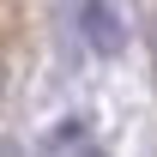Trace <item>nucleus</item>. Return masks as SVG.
Segmentation results:
<instances>
[{"mask_svg": "<svg viewBox=\"0 0 157 157\" xmlns=\"http://www.w3.org/2000/svg\"><path fill=\"white\" fill-rule=\"evenodd\" d=\"M78 36L91 42L97 55H121V42H127L121 6H115V0H78Z\"/></svg>", "mask_w": 157, "mask_h": 157, "instance_id": "obj_1", "label": "nucleus"}, {"mask_svg": "<svg viewBox=\"0 0 157 157\" xmlns=\"http://www.w3.org/2000/svg\"><path fill=\"white\" fill-rule=\"evenodd\" d=\"M0 78H6V73H0Z\"/></svg>", "mask_w": 157, "mask_h": 157, "instance_id": "obj_2", "label": "nucleus"}]
</instances>
